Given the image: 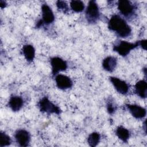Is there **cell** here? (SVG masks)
I'll return each instance as SVG.
<instances>
[{
  "label": "cell",
  "mask_w": 147,
  "mask_h": 147,
  "mask_svg": "<svg viewBox=\"0 0 147 147\" xmlns=\"http://www.w3.org/2000/svg\"><path fill=\"white\" fill-rule=\"evenodd\" d=\"M108 27L110 30L122 38L129 37L131 33L130 26L123 18L117 14L111 16L108 22Z\"/></svg>",
  "instance_id": "1"
},
{
  "label": "cell",
  "mask_w": 147,
  "mask_h": 147,
  "mask_svg": "<svg viewBox=\"0 0 147 147\" xmlns=\"http://www.w3.org/2000/svg\"><path fill=\"white\" fill-rule=\"evenodd\" d=\"M139 46L138 41L134 43L126 41H119L113 46V50L122 56H127L129 52Z\"/></svg>",
  "instance_id": "2"
},
{
  "label": "cell",
  "mask_w": 147,
  "mask_h": 147,
  "mask_svg": "<svg viewBox=\"0 0 147 147\" xmlns=\"http://www.w3.org/2000/svg\"><path fill=\"white\" fill-rule=\"evenodd\" d=\"M38 107L41 111L48 114H59L61 112L60 108L51 102L46 96L39 101Z\"/></svg>",
  "instance_id": "3"
},
{
  "label": "cell",
  "mask_w": 147,
  "mask_h": 147,
  "mask_svg": "<svg viewBox=\"0 0 147 147\" xmlns=\"http://www.w3.org/2000/svg\"><path fill=\"white\" fill-rule=\"evenodd\" d=\"M99 10L97 3L95 1H90L86 10L87 21L90 23L94 22L99 18Z\"/></svg>",
  "instance_id": "4"
},
{
  "label": "cell",
  "mask_w": 147,
  "mask_h": 147,
  "mask_svg": "<svg viewBox=\"0 0 147 147\" xmlns=\"http://www.w3.org/2000/svg\"><path fill=\"white\" fill-rule=\"evenodd\" d=\"M42 11V20L40 23H37V26H40L42 22L46 24H49L54 21L55 16L51 8L47 4H43L41 6Z\"/></svg>",
  "instance_id": "5"
},
{
  "label": "cell",
  "mask_w": 147,
  "mask_h": 147,
  "mask_svg": "<svg viewBox=\"0 0 147 147\" xmlns=\"http://www.w3.org/2000/svg\"><path fill=\"white\" fill-rule=\"evenodd\" d=\"M14 137L16 142L21 146H27L30 141L29 133L24 129L18 130L16 132Z\"/></svg>",
  "instance_id": "6"
},
{
  "label": "cell",
  "mask_w": 147,
  "mask_h": 147,
  "mask_svg": "<svg viewBox=\"0 0 147 147\" xmlns=\"http://www.w3.org/2000/svg\"><path fill=\"white\" fill-rule=\"evenodd\" d=\"M51 65L53 75H56L60 71H65L67 68V64L61 58L54 57L51 59Z\"/></svg>",
  "instance_id": "7"
},
{
  "label": "cell",
  "mask_w": 147,
  "mask_h": 147,
  "mask_svg": "<svg viewBox=\"0 0 147 147\" xmlns=\"http://www.w3.org/2000/svg\"><path fill=\"white\" fill-rule=\"evenodd\" d=\"M118 9L124 16H129L134 12V7L132 3L127 0H120L118 2Z\"/></svg>",
  "instance_id": "8"
},
{
  "label": "cell",
  "mask_w": 147,
  "mask_h": 147,
  "mask_svg": "<svg viewBox=\"0 0 147 147\" xmlns=\"http://www.w3.org/2000/svg\"><path fill=\"white\" fill-rule=\"evenodd\" d=\"M109 78L112 84L119 93L123 95L127 93L129 91V86L125 81L116 77L111 76Z\"/></svg>",
  "instance_id": "9"
},
{
  "label": "cell",
  "mask_w": 147,
  "mask_h": 147,
  "mask_svg": "<svg viewBox=\"0 0 147 147\" xmlns=\"http://www.w3.org/2000/svg\"><path fill=\"white\" fill-rule=\"evenodd\" d=\"M55 80L57 87L61 90L68 89L72 86L71 79L66 75L59 74L56 75Z\"/></svg>",
  "instance_id": "10"
},
{
  "label": "cell",
  "mask_w": 147,
  "mask_h": 147,
  "mask_svg": "<svg viewBox=\"0 0 147 147\" xmlns=\"http://www.w3.org/2000/svg\"><path fill=\"white\" fill-rule=\"evenodd\" d=\"M131 114L136 118H142L146 115V110L137 105H126Z\"/></svg>",
  "instance_id": "11"
},
{
  "label": "cell",
  "mask_w": 147,
  "mask_h": 147,
  "mask_svg": "<svg viewBox=\"0 0 147 147\" xmlns=\"http://www.w3.org/2000/svg\"><path fill=\"white\" fill-rule=\"evenodd\" d=\"M22 99L18 96H11L9 100V106L13 111H19L23 106Z\"/></svg>",
  "instance_id": "12"
},
{
  "label": "cell",
  "mask_w": 147,
  "mask_h": 147,
  "mask_svg": "<svg viewBox=\"0 0 147 147\" xmlns=\"http://www.w3.org/2000/svg\"><path fill=\"white\" fill-rule=\"evenodd\" d=\"M117 64V60L115 57L108 56L103 60L102 67L106 71L112 72L115 69Z\"/></svg>",
  "instance_id": "13"
},
{
  "label": "cell",
  "mask_w": 147,
  "mask_h": 147,
  "mask_svg": "<svg viewBox=\"0 0 147 147\" xmlns=\"http://www.w3.org/2000/svg\"><path fill=\"white\" fill-rule=\"evenodd\" d=\"M147 83L144 80H141L136 83L135 85V91L136 94L141 98H146V97Z\"/></svg>",
  "instance_id": "14"
},
{
  "label": "cell",
  "mask_w": 147,
  "mask_h": 147,
  "mask_svg": "<svg viewBox=\"0 0 147 147\" xmlns=\"http://www.w3.org/2000/svg\"><path fill=\"white\" fill-rule=\"evenodd\" d=\"M22 52L27 61H33L35 56V49L33 45L30 44L24 45L22 47Z\"/></svg>",
  "instance_id": "15"
},
{
  "label": "cell",
  "mask_w": 147,
  "mask_h": 147,
  "mask_svg": "<svg viewBox=\"0 0 147 147\" xmlns=\"http://www.w3.org/2000/svg\"><path fill=\"white\" fill-rule=\"evenodd\" d=\"M117 137L122 141L126 142L129 138L130 133L129 131L123 126H118L115 131Z\"/></svg>",
  "instance_id": "16"
},
{
  "label": "cell",
  "mask_w": 147,
  "mask_h": 147,
  "mask_svg": "<svg viewBox=\"0 0 147 147\" xmlns=\"http://www.w3.org/2000/svg\"><path fill=\"white\" fill-rule=\"evenodd\" d=\"M100 141V134L97 132H93L91 133L88 138L87 142L90 146H95L98 145Z\"/></svg>",
  "instance_id": "17"
},
{
  "label": "cell",
  "mask_w": 147,
  "mask_h": 147,
  "mask_svg": "<svg viewBox=\"0 0 147 147\" xmlns=\"http://www.w3.org/2000/svg\"><path fill=\"white\" fill-rule=\"evenodd\" d=\"M70 6L71 9L75 12H81L84 9V3L80 1H71Z\"/></svg>",
  "instance_id": "18"
},
{
  "label": "cell",
  "mask_w": 147,
  "mask_h": 147,
  "mask_svg": "<svg viewBox=\"0 0 147 147\" xmlns=\"http://www.w3.org/2000/svg\"><path fill=\"white\" fill-rule=\"evenodd\" d=\"M11 142L10 137L5 133L1 131L0 133V146L3 147L10 145Z\"/></svg>",
  "instance_id": "19"
},
{
  "label": "cell",
  "mask_w": 147,
  "mask_h": 147,
  "mask_svg": "<svg viewBox=\"0 0 147 147\" xmlns=\"http://www.w3.org/2000/svg\"><path fill=\"white\" fill-rule=\"evenodd\" d=\"M56 6L59 9L63 10L64 11H66L68 10V5L65 1H57Z\"/></svg>",
  "instance_id": "20"
},
{
  "label": "cell",
  "mask_w": 147,
  "mask_h": 147,
  "mask_svg": "<svg viewBox=\"0 0 147 147\" xmlns=\"http://www.w3.org/2000/svg\"><path fill=\"white\" fill-rule=\"evenodd\" d=\"M107 109L108 112L110 114H112L114 112L115 110V107L114 106V105L111 102H110L107 104Z\"/></svg>",
  "instance_id": "21"
},
{
  "label": "cell",
  "mask_w": 147,
  "mask_h": 147,
  "mask_svg": "<svg viewBox=\"0 0 147 147\" xmlns=\"http://www.w3.org/2000/svg\"><path fill=\"white\" fill-rule=\"evenodd\" d=\"M139 45L141 46L144 49L146 50V40H142L138 41Z\"/></svg>",
  "instance_id": "22"
},
{
  "label": "cell",
  "mask_w": 147,
  "mask_h": 147,
  "mask_svg": "<svg viewBox=\"0 0 147 147\" xmlns=\"http://www.w3.org/2000/svg\"><path fill=\"white\" fill-rule=\"evenodd\" d=\"M6 6V3L5 1H0V6L1 9H3L4 7H5Z\"/></svg>",
  "instance_id": "23"
}]
</instances>
